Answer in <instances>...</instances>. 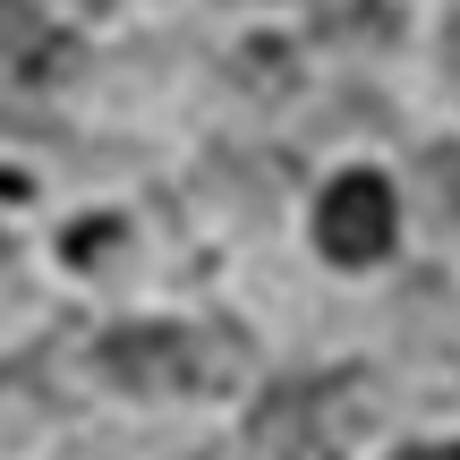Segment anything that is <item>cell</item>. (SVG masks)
Wrapping results in <instances>:
<instances>
[{
    "mask_svg": "<svg viewBox=\"0 0 460 460\" xmlns=\"http://www.w3.org/2000/svg\"><path fill=\"white\" fill-rule=\"evenodd\" d=\"M239 367L247 349L222 341V332H188V324H128L102 341V367H111L128 393H214V367Z\"/></svg>",
    "mask_w": 460,
    "mask_h": 460,
    "instance_id": "1",
    "label": "cell"
},
{
    "mask_svg": "<svg viewBox=\"0 0 460 460\" xmlns=\"http://www.w3.org/2000/svg\"><path fill=\"white\" fill-rule=\"evenodd\" d=\"M401 239V205H393V180L384 171H341L315 205V247L332 264H384Z\"/></svg>",
    "mask_w": 460,
    "mask_h": 460,
    "instance_id": "2",
    "label": "cell"
},
{
    "mask_svg": "<svg viewBox=\"0 0 460 460\" xmlns=\"http://www.w3.org/2000/svg\"><path fill=\"white\" fill-rule=\"evenodd\" d=\"M256 452L264 460H324V435H315V384H281L256 410Z\"/></svg>",
    "mask_w": 460,
    "mask_h": 460,
    "instance_id": "3",
    "label": "cell"
},
{
    "mask_svg": "<svg viewBox=\"0 0 460 460\" xmlns=\"http://www.w3.org/2000/svg\"><path fill=\"white\" fill-rule=\"evenodd\" d=\"M0 60L9 68H60L68 51H60V34H51L26 0H0Z\"/></svg>",
    "mask_w": 460,
    "mask_h": 460,
    "instance_id": "4",
    "label": "cell"
},
{
    "mask_svg": "<svg viewBox=\"0 0 460 460\" xmlns=\"http://www.w3.org/2000/svg\"><path fill=\"white\" fill-rule=\"evenodd\" d=\"M111 239H119V222H77V230H68V256H77V264H94Z\"/></svg>",
    "mask_w": 460,
    "mask_h": 460,
    "instance_id": "5",
    "label": "cell"
},
{
    "mask_svg": "<svg viewBox=\"0 0 460 460\" xmlns=\"http://www.w3.org/2000/svg\"><path fill=\"white\" fill-rule=\"evenodd\" d=\"M393 460H460V444H410V452H393Z\"/></svg>",
    "mask_w": 460,
    "mask_h": 460,
    "instance_id": "6",
    "label": "cell"
},
{
    "mask_svg": "<svg viewBox=\"0 0 460 460\" xmlns=\"http://www.w3.org/2000/svg\"><path fill=\"white\" fill-rule=\"evenodd\" d=\"M444 60H452V77H460V17H452V43H444Z\"/></svg>",
    "mask_w": 460,
    "mask_h": 460,
    "instance_id": "7",
    "label": "cell"
},
{
    "mask_svg": "<svg viewBox=\"0 0 460 460\" xmlns=\"http://www.w3.org/2000/svg\"><path fill=\"white\" fill-rule=\"evenodd\" d=\"M0 273H9V239H0Z\"/></svg>",
    "mask_w": 460,
    "mask_h": 460,
    "instance_id": "8",
    "label": "cell"
},
{
    "mask_svg": "<svg viewBox=\"0 0 460 460\" xmlns=\"http://www.w3.org/2000/svg\"><path fill=\"white\" fill-rule=\"evenodd\" d=\"M94 9H102V0H94Z\"/></svg>",
    "mask_w": 460,
    "mask_h": 460,
    "instance_id": "9",
    "label": "cell"
}]
</instances>
